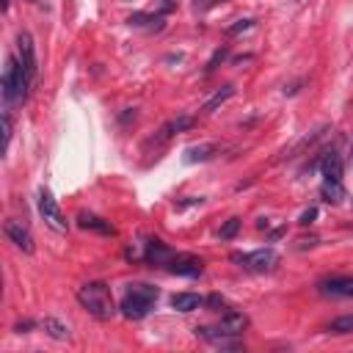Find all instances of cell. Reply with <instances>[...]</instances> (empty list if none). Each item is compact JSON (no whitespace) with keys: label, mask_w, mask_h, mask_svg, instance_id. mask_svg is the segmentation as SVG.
I'll return each mask as SVG.
<instances>
[{"label":"cell","mask_w":353,"mask_h":353,"mask_svg":"<svg viewBox=\"0 0 353 353\" xmlns=\"http://www.w3.org/2000/svg\"><path fill=\"white\" fill-rule=\"evenodd\" d=\"M3 108L11 110L17 105H22L28 99V88H30V77L22 66V61H17L14 55L6 58V69H3Z\"/></svg>","instance_id":"cell-1"},{"label":"cell","mask_w":353,"mask_h":353,"mask_svg":"<svg viewBox=\"0 0 353 353\" xmlns=\"http://www.w3.org/2000/svg\"><path fill=\"white\" fill-rule=\"evenodd\" d=\"M77 303L97 320H110L116 314L113 292L105 281H85L83 287H77Z\"/></svg>","instance_id":"cell-2"},{"label":"cell","mask_w":353,"mask_h":353,"mask_svg":"<svg viewBox=\"0 0 353 353\" xmlns=\"http://www.w3.org/2000/svg\"><path fill=\"white\" fill-rule=\"evenodd\" d=\"M157 295H160V290L152 287V284H143V281L130 284L127 292H124V298H121L119 312H121L127 320H143V317L152 312Z\"/></svg>","instance_id":"cell-3"},{"label":"cell","mask_w":353,"mask_h":353,"mask_svg":"<svg viewBox=\"0 0 353 353\" xmlns=\"http://www.w3.org/2000/svg\"><path fill=\"white\" fill-rule=\"evenodd\" d=\"M232 262H237L240 268L254 270V273H268V270H273L279 265V254L273 248H256V251H248V254L234 251Z\"/></svg>","instance_id":"cell-4"},{"label":"cell","mask_w":353,"mask_h":353,"mask_svg":"<svg viewBox=\"0 0 353 353\" xmlns=\"http://www.w3.org/2000/svg\"><path fill=\"white\" fill-rule=\"evenodd\" d=\"M39 215L44 218V223L52 229V232H66L69 229V221H66V215L61 212V207H58V201H55V196L47 190V188H39Z\"/></svg>","instance_id":"cell-5"},{"label":"cell","mask_w":353,"mask_h":353,"mask_svg":"<svg viewBox=\"0 0 353 353\" xmlns=\"http://www.w3.org/2000/svg\"><path fill=\"white\" fill-rule=\"evenodd\" d=\"M17 52H19V61L30 77V83L36 80V72H39V63H36V44H33V36L28 30H19L17 33Z\"/></svg>","instance_id":"cell-6"},{"label":"cell","mask_w":353,"mask_h":353,"mask_svg":"<svg viewBox=\"0 0 353 353\" xmlns=\"http://www.w3.org/2000/svg\"><path fill=\"white\" fill-rule=\"evenodd\" d=\"M165 268H168V273H174V276H188V279H196V276L204 273V262H201L199 256H193V254H174Z\"/></svg>","instance_id":"cell-7"},{"label":"cell","mask_w":353,"mask_h":353,"mask_svg":"<svg viewBox=\"0 0 353 353\" xmlns=\"http://www.w3.org/2000/svg\"><path fill=\"white\" fill-rule=\"evenodd\" d=\"M193 127V116H188V113H182V116H174V119H168L157 132H154V138L149 141V143H154V146H163V143H168L174 135H179V132H185V130H190Z\"/></svg>","instance_id":"cell-8"},{"label":"cell","mask_w":353,"mask_h":353,"mask_svg":"<svg viewBox=\"0 0 353 353\" xmlns=\"http://www.w3.org/2000/svg\"><path fill=\"white\" fill-rule=\"evenodd\" d=\"M317 290L328 298H353V276H328L317 281Z\"/></svg>","instance_id":"cell-9"},{"label":"cell","mask_w":353,"mask_h":353,"mask_svg":"<svg viewBox=\"0 0 353 353\" xmlns=\"http://www.w3.org/2000/svg\"><path fill=\"white\" fill-rule=\"evenodd\" d=\"M3 234H6L19 251H25V254H33V251H36L33 234H30L28 226H22L19 221H6V223H3Z\"/></svg>","instance_id":"cell-10"},{"label":"cell","mask_w":353,"mask_h":353,"mask_svg":"<svg viewBox=\"0 0 353 353\" xmlns=\"http://www.w3.org/2000/svg\"><path fill=\"white\" fill-rule=\"evenodd\" d=\"M171 256H174V251L157 237H149L146 243H141V259L149 265H168Z\"/></svg>","instance_id":"cell-11"},{"label":"cell","mask_w":353,"mask_h":353,"mask_svg":"<svg viewBox=\"0 0 353 353\" xmlns=\"http://www.w3.org/2000/svg\"><path fill=\"white\" fill-rule=\"evenodd\" d=\"M218 328H223V331L232 334V336H240V334L248 328V317H245L243 312H232V309H226V312L221 314Z\"/></svg>","instance_id":"cell-12"},{"label":"cell","mask_w":353,"mask_h":353,"mask_svg":"<svg viewBox=\"0 0 353 353\" xmlns=\"http://www.w3.org/2000/svg\"><path fill=\"white\" fill-rule=\"evenodd\" d=\"M342 171H345L342 154H339V152H325L323 160H320V174H323V179H342Z\"/></svg>","instance_id":"cell-13"},{"label":"cell","mask_w":353,"mask_h":353,"mask_svg":"<svg viewBox=\"0 0 353 353\" xmlns=\"http://www.w3.org/2000/svg\"><path fill=\"white\" fill-rule=\"evenodd\" d=\"M77 223H80L83 229H94V232H99V234H116V226H113L110 221H105V218H99V215H91V212H80V215H77Z\"/></svg>","instance_id":"cell-14"},{"label":"cell","mask_w":353,"mask_h":353,"mask_svg":"<svg viewBox=\"0 0 353 353\" xmlns=\"http://www.w3.org/2000/svg\"><path fill=\"white\" fill-rule=\"evenodd\" d=\"M127 25L130 28H149V30H160L163 28V14H143V11H135L127 17Z\"/></svg>","instance_id":"cell-15"},{"label":"cell","mask_w":353,"mask_h":353,"mask_svg":"<svg viewBox=\"0 0 353 353\" xmlns=\"http://www.w3.org/2000/svg\"><path fill=\"white\" fill-rule=\"evenodd\" d=\"M171 306L176 312H193V309L204 306V298L196 292H176V295H171Z\"/></svg>","instance_id":"cell-16"},{"label":"cell","mask_w":353,"mask_h":353,"mask_svg":"<svg viewBox=\"0 0 353 353\" xmlns=\"http://www.w3.org/2000/svg\"><path fill=\"white\" fill-rule=\"evenodd\" d=\"M320 196H323V201H328V204H339V201L345 199L342 179H323V185H320Z\"/></svg>","instance_id":"cell-17"},{"label":"cell","mask_w":353,"mask_h":353,"mask_svg":"<svg viewBox=\"0 0 353 353\" xmlns=\"http://www.w3.org/2000/svg\"><path fill=\"white\" fill-rule=\"evenodd\" d=\"M218 152V143H199L185 149V163H204Z\"/></svg>","instance_id":"cell-18"},{"label":"cell","mask_w":353,"mask_h":353,"mask_svg":"<svg viewBox=\"0 0 353 353\" xmlns=\"http://www.w3.org/2000/svg\"><path fill=\"white\" fill-rule=\"evenodd\" d=\"M232 97H234V85H223L221 91H215V94H212V97H210V99L204 102L201 113H212L215 108H221V105H223L226 99H232Z\"/></svg>","instance_id":"cell-19"},{"label":"cell","mask_w":353,"mask_h":353,"mask_svg":"<svg viewBox=\"0 0 353 353\" xmlns=\"http://www.w3.org/2000/svg\"><path fill=\"white\" fill-rule=\"evenodd\" d=\"M41 328H44L52 339H69V328H66L61 320H55V317H44V320H41Z\"/></svg>","instance_id":"cell-20"},{"label":"cell","mask_w":353,"mask_h":353,"mask_svg":"<svg viewBox=\"0 0 353 353\" xmlns=\"http://www.w3.org/2000/svg\"><path fill=\"white\" fill-rule=\"evenodd\" d=\"M328 331L331 334H353V314H342V317H336V320H331L328 323Z\"/></svg>","instance_id":"cell-21"},{"label":"cell","mask_w":353,"mask_h":353,"mask_svg":"<svg viewBox=\"0 0 353 353\" xmlns=\"http://www.w3.org/2000/svg\"><path fill=\"white\" fill-rule=\"evenodd\" d=\"M240 226H243V221L234 215V218H229L223 226H221V232H218V237L221 240H232V237H237V232H240Z\"/></svg>","instance_id":"cell-22"},{"label":"cell","mask_w":353,"mask_h":353,"mask_svg":"<svg viewBox=\"0 0 353 353\" xmlns=\"http://www.w3.org/2000/svg\"><path fill=\"white\" fill-rule=\"evenodd\" d=\"M226 58H229V47H218V50L212 52V58L207 61V69H204V72H215V69H218V63H223Z\"/></svg>","instance_id":"cell-23"},{"label":"cell","mask_w":353,"mask_h":353,"mask_svg":"<svg viewBox=\"0 0 353 353\" xmlns=\"http://www.w3.org/2000/svg\"><path fill=\"white\" fill-rule=\"evenodd\" d=\"M204 306H207L210 312H226V298L218 295V292H212V295L204 298Z\"/></svg>","instance_id":"cell-24"},{"label":"cell","mask_w":353,"mask_h":353,"mask_svg":"<svg viewBox=\"0 0 353 353\" xmlns=\"http://www.w3.org/2000/svg\"><path fill=\"white\" fill-rule=\"evenodd\" d=\"M11 130H14L11 110H3V146H6V149H8V143H11Z\"/></svg>","instance_id":"cell-25"},{"label":"cell","mask_w":353,"mask_h":353,"mask_svg":"<svg viewBox=\"0 0 353 353\" xmlns=\"http://www.w3.org/2000/svg\"><path fill=\"white\" fill-rule=\"evenodd\" d=\"M251 25H254V19H251V17H248V19H237L234 25H229V28H226V36H237V33L248 30Z\"/></svg>","instance_id":"cell-26"},{"label":"cell","mask_w":353,"mask_h":353,"mask_svg":"<svg viewBox=\"0 0 353 353\" xmlns=\"http://www.w3.org/2000/svg\"><path fill=\"white\" fill-rule=\"evenodd\" d=\"M314 218H317V207H309V210H303V212H301L298 223H301V226H309V223H312Z\"/></svg>","instance_id":"cell-27"},{"label":"cell","mask_w":353,"mask_h":353,"mask_svg":"<svg viewBox=\"0 0 353 353\" xmlns=\"http://www.w3.org/2000/svg\"><path fill=\"white\" fill-rule=\"evenodd\" d=\"M218 3H226V0H196V3H193V8H196V11H207V8L218 6Z\"/></svg>","instance_id":"cell-28"},{"label":"cell","mask_w":353,"mask_h":353,"mask_svg":"<svg viewBox=\"0 0 353 353\" xmlns=\"http://www.w3.org/2000/svg\"><path fill=\"white\" fill-rule=\"evenodd\" d=\"M30 328H36V323H33V320H19V323L14 325V331H17V334H28Z\"/></svg>","instance_id":"cell-29"},{"label":"cell","mask_w":353,"mask_h":353,"mask_svg":"<svg viewBox=\"0 0 353 353\" xmlns=\"http://www.w3.org/2000/svg\"><path fill=\"white\" fill-rule=\"evenodd\" d=\"M174 8H176V0H163V3H160V8H157V14H163V17H165V14H171Z\"/></svg>","instance_id":"cell-30"},{"label":"cell","mask_w":353,"mask_h":353,"mask_svg":"<svg viewBox=\"0 0 353 353\" xmlns=\"http://www.w3.org/2000/svg\"><path fill=\"white\" fill-rule=\"evenodd\" d=\"M256 226H259V229H268V226H270V221H268V218H259V221H256Z\"/></svg>","instance_id":"cell-31"}]
</instances>
